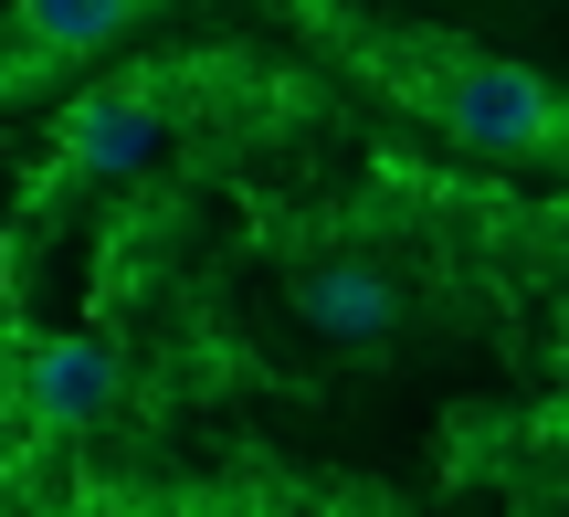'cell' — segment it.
I'll use <instances>...</instances> for the list:
<instances>
[{
    "mask_svg": "<svg viewBox=\"0 0 569 517\" xmlns=\"http://www.w3.org/2000/svg\"><path fill=\"white\" fill-rule=\"evenodd\" d=\"M432 117H443L465 148L528 159V148H549L559 127H569V106H559L549 84L528 74V63H496V53H475V63H453V74L432 84Z\"/></svg>",
    "mask_w": 569,
    "mask_h": 517,
    "instance_id": "obj_1",
    "label": "cell"
},
{
    "mask_svg": "<svg viewBox=\"0 0 569 517\" xmlns=\"http://www.w3.org/2000/svg\"><path fill=\"white\" fill-rule=\"evenodd\" d=\"M296 317L317 338H348V349H359V338H390L411 317V296H401V275L390 265H317V275H296Z\"/></svg>",
    "mask_w": 569,
    "mask_h": 517,
    "instance_id": "obj_2",
    "label": "cell"
},
{
    "mask_svg": "<svg viewBox=\"0 0 569 517\" xmlns=\"http://www.w3.org/2000/svg\"><path fill=\"white\" fill-rule=\"evenodd\" d=\"M148 148H159V96H148V84L84 96L74 117H63V169H74V180H127Z\"/></svg>",
    "mask_w": 569,
    "mask_h": 517,
    "instance_id": "obj_3",
    "label": "cell"
},
{
    "mask_svg": "<svg viewBox=\"0 0 569 517\" xmlns=\"http://www.w3.org/2000/svg\"><path fill=\"white\" fill-rule=\"evenodd\" d=\"M21 391H32V422H96L117 401V349L106 338H42Z\"/></svg>",
    "mask_w": 569,
    "mask_h": 517,
    "instance_id": "obj_4",
    "label": "cell"
},
{
    "mask_svg": "<svg viewBox=\"0 0 569 517\" xmlns=\"http://www.w3.org/2000/svg\"><path fill=\"white\" fill-rule=\"evenodd\" d=\"M138 11L148 0H11V32H21V53H96Z\"/></svg>",
    "mask_w": 569,
    "mask_h": 517,
    "instance_id": "obj_5",
    "label": "cell"
}]
</instances>
